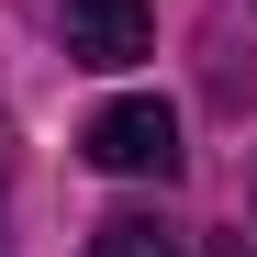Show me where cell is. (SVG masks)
<instances>
[{
    "label": "cell",
    "instance_id": "cell-1",
    "mask_svg": "<svg viewBox=\"0 0 257 257\" xmlns=\"http://www.w3.org/2000/svg\"><path fill=\"white\" fill-rule=\"evenodd\" d=\"M90 168H112V179H179V112L168 101H112L90 112Z\"/></svg>",
    "mask_w": 257,
    "mask_h": 257
},
{
    "label": "cell",
    "instance_id": "cell-2",
    "mask_svg": "<svg viewBox=\"0 0 257 257\" xmlns=\"http://www.w3.org/2000/svg\"><path fill=\"white\" fill-rule=\"evenodd\" d=\"M157 45V0H67V56L78 67H135Z\"/></svg>",
    "mask_w": 257,
    "mask_h": 257
},
{
    "label": "cell",
    "instance_id": "cell-3",
    "mask_svg": "<svg viewBox=\"0 0 257 257\" xmlns=\"http://www.w3.org/2000/svg\"><path fill=\"white\" fill-rule=\"evenodd\" d=\"M90 257H190V246H179V224H157V212H112L90 235Z\"/></svg>",
    "mask_w": 257,
    "mask_h": 257
}]
</instances>
